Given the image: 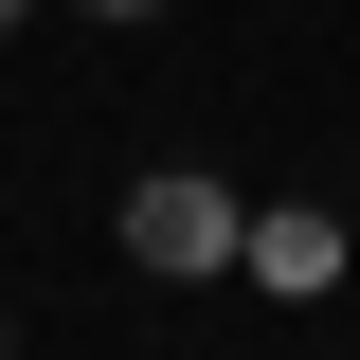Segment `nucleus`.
Masks as SVG:
<instances>
[{
  "label": "nucleus",
  "mask_w": 360,
  "mask_h": 360,
  "mask_svg": "<svg viewBox=\"0 0 360 360\" xmlns=\"http://www.w3.org/2000/svg\"><path fill=\"white\" fill-rule=\"evenodd\" d=\"M127 252L162 270V288H198V270H234V252H252V217H234V180L144 162V180H127Z\"/></svg>",
  "instance_id": "nucleus-1"
},
{
  "label": "nucleus",
  "mask_w": 360,
  "mask_h": 360,
  "mask_svg": "<svg viewBox=\"0 0 360 360\" xmlns=\"http://www.w3.org/2000/svg\"><path fill=\"white\" fill-rule=\"evenodd\" d=\"M252 288H342V217H252Z\"/></svg>",
  "instance_id": "nucleus-2"
},
{
  "label": "nucleus",
  "mask_w": 360,
  "mask_h": 360,
  "mask_svg": "<svg viewBox=\"0 0 360 360\" xmlns=\"http://www.w3.org/2000/svg\"><path fill=\"white\" fill-rule=\"evenodd\" d=\"M72 18H162V0H72Z\"/></svg>",
  "instance_id": "nucleus-3"
},
{
  "label": "nucleus",
  "mask_w": 360,
  "mask_h": 360,
  "mask_svg": "<svg viewBox=\"0 0 360 360\" xmlns=\"http://www.w3.org/2000/svg\"><path fill=\"white\" fill-rule=\"evenodd\" d=\"M18 18H37V0H0V37H18Z\"/></svg>",
  "instance_id": "nucleus-4"
},
{
  "label": "nucleus",
  "mask_w": 360,
  "mask_h": 360,
  "mask_svg": "<svg viewBox=\"0 0 360 360\" xmlns=\"http://www.w3.org/2000/svg\"><path fill=\"white\" fill-rule=\"evenodd\" d=\"M0 360H18V307H0Z\"/></svg>",
  "instance_id": "nucleus-5"
}]
</instances>
